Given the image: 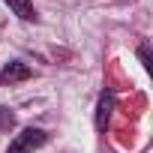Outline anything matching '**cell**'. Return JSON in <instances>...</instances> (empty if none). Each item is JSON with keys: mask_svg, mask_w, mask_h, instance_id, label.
I'll use <instances>...</instances> for the list:
<instances>
[{"mask_svg": "<svg viewBox=\"0 0 153 153\" xmlns=\"http://www.w3.org/2000/svg\"><path fill=\"white\" fill-rule=\"evenodd\" d=\"M45 138H48V135H45L42 129H33V126H30V129H21V132L12 138V144H9L6 153H33V150H39V147L45 144Z\"/></svg>", "mask_w": 153, "mask_h": 153, "instance_id": "6da1fadb", "label": "cell"}, {"mask_svg": "<svg viewBox=\"0 0 153 153\" xmlns=\"http://www.w3.org/2000/svg\"><path fill=\"white\" fill-rule=\"evenodd\" d=\"M24 78H30V66L21 63V60H12V63H6L3 69H0V81H3V84L24 81Z\"/></svg>", "mask_w": 153, "mask_h": 153, "instance_id": "7a4b0ae2", "label": "cell"}, {"mask_svg": "<svg viewBox=\"0 0 153 153\" xmlns=\"http://www.w3.org/2000/svg\"><path fill=\"white\" fill-rule=\"evenodd\" d=\"M111 111H114V96L111 93H102L99 96V108H96V129H105L108 126Z\"/></svg>", "mask_w": 153, "mask_h": 153, "instance_id": "3957f363", "label": "cell"}, {"mask_svg": "<svg viewBox=\"0 0 153 153\" xmlns=\"http://www.w3.org/2000/svg\"><path fill=\"white\" fill-rule=\"evenodd\" d=\"M6 6L21 18V21H33L36 18V12H33V3L30 0H6Z\"/></svg>", "mask_w": 153, "mask_h": 153, "instance_id": "277c9868", "label": "cell"}, {"mask_svg": "<svg viewBox=\"0 0 153 153\" xmlns=\"http://www.w3.org/2000/svg\"><path fill=\"white\" fill-rule=\"evenodd\" d=\"M12 123H15V117L6 108H0V129H12Z\"/></svg>", "mask_w": 153, "mask_h": 153, "instance_id": "5b68a950", "label": "cell"}, {"mask_svg": "<svg viewBox=\"0 0 153 153\" xmlns=\"http://www.w3.org/2000/svg\"><path fill=\"white\" fill-rule=\"evenodd\" d=\"M138 57H141V63L150 69V48H147V45H141V48H138Z\"/></svg>", "mask_w": 153, "mask_h": 153, "instance_id": "8992f818", "label": "cell"}]
</instances>
